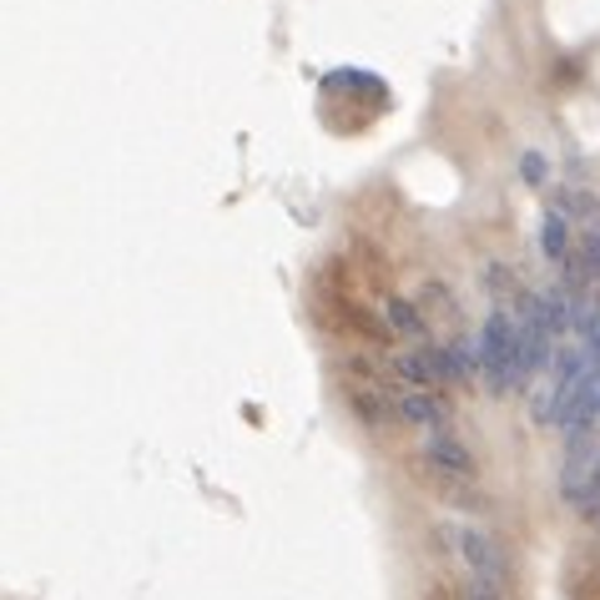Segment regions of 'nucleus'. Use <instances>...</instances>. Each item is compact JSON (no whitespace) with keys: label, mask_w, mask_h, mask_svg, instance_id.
<instances>
[{"label":"nucleus","mask_w":600,"mask_h":600,"mask_svg":"<svg viewBox=\"0 0 600 600\" xmlns=\"http://www.w3.org/2000/svg\"><path fill=\"white\" fill-rule=\"evenodd\" d=\"M600 480V445L596 439H580V445H570V455H565V469H560V494L565 500H576L586 484Z\"/></svg>","instance_id":"20e7f679"},{"label":"nucleus","mask_w":600,"mask_h":600,"mask_svg":"<svg viewBox=\"0 0 600 600\" xmlns=\"http://www.w3.org/2000/svg\"><path fill=\"white\" fill-rule=\"evenodd\" d=\"M520 177H525V182H545V156H541V152H525V156H520Z\"/></svg>","instance_id":"f8f14e48"},{"label":"nucleus","mask_w":600,"mask_h":600,"mask_svg":"<svg viewBox=\"0 0 600 600\" xmlns=\"http://www.w3.org/2000/svg\"><path fill=\"white\" fill-rule=\"evenodd\" d=\"M580 252L590 258V268H596V277H600V222H590V228H586V238H580Z\"/></svg>","instance_id":"9b49d317"},{"label":"nucleus","mask_w":600,"mask_h":600,"mask_svg":"<svg viewBox=\"0 0 600 600\" xmlns=\"http://www.w3.org/2000/svg\"><path fill=\"white\" fill-rule=\"evenodd\" d=\"M555 212H560V217H590V222H600V203L590 193H580V187H560V193H555Z\"/></svg>","instance_id":"1a4fd4ad"},{"label":"nucleus","mask_w":600,"mask_h":600,"mask_svg":"<svg viewBox=\"0 0 600 600\" xmlns=\"http://www.w3.org/2000/svg\"><path fill=\"white\" fill-rule=\"evenodd\" d=\"M394 373L404 379L408 389H424V384H434V379H439V373H434V363H429V349L394 353Z\"/></svg>","instance_id":"6e6552de"},{"label":"nucleus","mask_w":600,"mask_h":600,"mask_svg":"<svg viewBox=\"0 0 600 600\" xmlns=\"http://www.w3.org/2000/svg\"><path fill=\"white\" fill-rule=\"evenodd\" d=\"M474 349H480V373H484V384H490L494 394L515 389V384H510V369H515L520 328H515V318H510V313L494 308L490 318H484L480 338H474Z\"/></svg>","instance_id":"f257e3e1"},{"label":"nucleus","mask_w":600,"mask_h":600,"mask_svg":"<svg viewBox=\"0 0 600 600\" xmlns=\"http://www.w3.org/2000/svg\"><path fill=\"white\" fill-rule=\"evenodd\" d=\"M429 459H434V469H445V474H455V480H469L474 474V455L465 449V439L459 434H449V429H439V434H429Z\"/></svg>","instance_id":"39448f33"},{"label":"nucleus","mask_w":600,"mask_h":600,"mask_svg":"<svg viewBox=\"0 0 600 600\" xmlns=\"http://www.w3.org/2000/svg\"><path fill=\"white\" fill-rule=\"evenodd\" d=\"M484 288H490V293H510V288H515V277H510V268L494 263V268H490V277H484Z\"/></svg>","instance_id":"ddd939ff"},{"label":"nucleus","mask_w":600,"mask_h":600,"mask_svg":"<svg viewBox=\"0 0 600 600\" xmlns=\"http://www.w3.org/2000/svg\"><path fill=\"white\" fill-rule=\"evenodd\" d=\"M465 600H504V586H490V580H474V576H469Z\"/></svg>","instance_id":"9d476101"},{"label":"nucleus","mask_w":600,"mask_h":600,"mask_svg":"<svg viewBox=\"0 0 600 600\" xmlns=\"http://www.w3.org/2000/svg\"><path fill=\"white\" fill-rule=\"evenodd\" d=\"M541 252L550 258V263H565V258H570V222H565L560 212H545V222H541Z\"/></svg>","instance_id":"423d86ee"},{"label":"nucleus","mask_w":600,"mask_h":600,"mask_svg":"<svg viewBox=\"0 0 600 600\" xmlns=\"http://www.w3.org/2000/svg\"><path fill=\"white\" fill-rule=\"evenodd\" d=\"M384 318H389V328H394V334H404V338H424V334H429L424 313L414 308L408 298H389L384 303Z\"/></svg>","instance_id":"0eeeda50"},{"label":"nucleus","mask_w":600,"mask_h":600,"mask_svg":"<svg viewBox=\"0 0 600 600\" xmlns=\"http://www.w3.org/2000/svg\"><path fill=\"white\" fill-rule=\"evenodd\" d=\"M445 541L455 545V555L465 560V570L474 580H490V586H504L510 580V555L494 541L490 530L480 525H445Z\"/></svg>","instance_id":"f03ea898"},{"label":"nucleus","mask_w":600,"mask_h":600,"mask_svg":"<svg viewBox=\"0 0 600 600\" xmlns=\"http://www.w3.org/2000/svg\"><path fill=\"white\" fill-rule=\"evenodd\" d=\"M394 414L408 424H419V429L439 434L449 429V404L434 389H404V394H394Z\"/></svg>","instance_id":"7ed1b4c3"}]
</instances>
